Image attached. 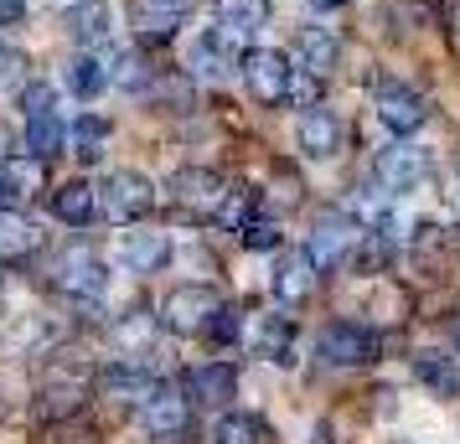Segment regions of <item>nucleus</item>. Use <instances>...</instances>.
<instances>
[{
	"label": "nucleus",
	"mask_w": 460,
	"mask_h": 444,
	"mask_svg": "<svg viewBox=\"0 0 460 444\" xmlns=\"http://www.w3.org/2000/svg\"><path fill=\"white\" fill-rule=\"evenodd\" d=\"M161 382H155V372H146V367H135V361H114V367H104L99 372V398H109V403H140L155 393Z\"/></svg>",
	"instance_id": "15"
},
{
	"label": "nucleus",
	"mask_w": 460,
	"mask_h": 444,
	"mask_svg": "<svg viewBox=\"0 0 460 444\" xmlns=\"http://www.w3.org/2000/svg\"><path fill=\"white\" fill-rule=\"evenodd\" d=\"M67 31H73V42H84V47H104L109 31H114V11H109V0H73V11H67Z\"/></svg>",
	"instance_id": "19"
},
{
	"label": "nucleus",
	"mask_w": 460,
	"mask_h": 444,
	"mask_svg": "<svg viewBox=\"0 0 460 444\" xmlns=\"http://www.w3.org/2000/svg\"><path fill=\"white\" fill-rule=\"evenodd\" d=\"M403 444H409V440H403Z\"/></svg>",
	"instance_id": "46"
},
{
	"label": "nucleus",
	"mask_w": 460,
	"mask_h": 444,
	"mask_svg": "<svg viewBox=\"0 0 460 444\" xmlns=\"http://www.w3.org/2000/svg\"><path fill=\"white\" fill-rule=\"evenodd\" d=\"M249 217H259V191H253V187H238V191H228V196H223V212H217V222L238 233V228H243Z\"/></svg>",
	"instance_id": "30"
},
{
	"label": "nucleus",
	"mask_w": 460,
	"mask_h": 444,
	"mask_svg": "<svg viewBox=\"0 0 460 444\" xmlns=\"http://www.w3.org/2000/svg\"><path fill=\"white\" fill-rule=\"evenodd\" d=\"M187 67H191V78L217 83V78H228L233 67H238V42H233L223 26H217V31H202L187 52Z\"/></svg>",
	"instance_id": "12"
},
{
	"label": "nucleus",
	"mask_w": 460,
	"mask_h": 444,
	"mask_svg": "<svg viewBox=\"0 0 460 444\" xmlns=\"http://www.w3.org/2000/svg\"><path fill=\"white\" fill-rule=\"evenodd\" d=\"M166 191L187 217H217V212H223V196H228L223 176H217L212 166H181L176 176H171Z\"/></svg>",
	"instance_id": "6"
},
{
	"label": "nucleus",
	"mask_w": 460,
	"mask_h": 444,
	"mask_svg": "<svg viewBox=\"0 0 460 444\" xmlns=\"http://www.w3.org/2000/svg\"><path fill=\"white\" fill-rule=\"evenodd\" d=\"M52 212H58V222H67V228H88L99 217V187L67 181V187L52 191Z\"/></svg>",
	"instance_id": "21"
},
{
	"label": "nucleus",
	"mask_w": 460,
	"mask_h": 444,
	"mask_svg": "<svg viewBox=\"0 0 460 444\" xmlns=\"http://www.w3.org/2000/svg\"><path fill=\"white\" fill-rule=\"evenodd\" d=\"M5 155H11V150H5V129H0V161H5Z\"/></svg>",
	"instance_id": "45"
},
{
	"label": "nucleus",
	"mask_w": 460,
	"mask_h": 444,
	"mask_svg": "<svg viewBox=\"0 0 460 444\" xmlns=\"http://www.w3.org/2000/svg\"><path fill=\"white\" fill-rule=\"evenodd\" d=\"M295 57H300V67H311V73H332L336 57H341V37H336L332 26H300L295 31Z\"/></svg>",
	"instance_id": "18"
},
{
	"label": "nucleus",
	"mask_w": 460,
	"mask_h": 444,
	"mask_svg": "<svg viewBox=\"0 0 460 444\" xmlns=\"http://www.w3.org/2000/svg\"><path fill=\"white\" fill-rule=\"evenodd\" d=\"M212 444H264V419L259 414H223L208 429Z\"/></svg>",
	"instance_id": "28"
},
{
	"label": "nucleus",
	"mask_w": 460,
	"mask_h": 444,
	"mask_svg": "<svg viewBox=\"0 0 460 444\" xmlns=\"http://www.w3.org/2000/svg\"><path fill=\"white\" fill-rule=\"evenodd\" d=\"M290 104H300V109H315V104H321V73H311V67H295V78H290Z\"/></svg>",
	"instance_id": "33"
},
{
	"label": "nucleus",
	"mask_w": 460,
	"mask_h": 444,
	"mask_svg": "<svg viewBox=\"0 0 460 444\" xmlns=\"http://www.w3.org/2000/svg\"><path fill=\"white\" fill-rule=\"evenodd\" d=\"M37 248H42V233L16 212H0V264H26Z\"/></svg>",
	"instance_id": "22"
},
{
	"label": "nucleus",
	"mask_w": 460,
	"mask_h": 444,
	"mask_svg": "<svg viewBox=\"0 0 460 444\" xmlns=\"http://www.w3.org/2000/svg\"><path fill=\"white\" fill-rule=\"evenodd\" d=\"M367 238V228L357 222L352 212H326L321 222H315V233H311V258H315V269H341L347 258L357 254V243Z\"/></svg>",
	"instance_id": "5"
},
{
	"label": "nucleus",
	"mask_w": 460,
	"mask_h": 444,
	"mask_svg": "<svg viewBox=\"0 0 460 444\" xmlns=\"http://www.w3.org/2000/svg\"><path fill=\"white\" fill-rule=\"evenodd\" d=\"M140 423H146V434L155 444H181L187 440V429H191V403L161 382V387L140 403Z\"/></svg>",
	"instance_id": "10"
},
{
	"label": "nucleus",
	"mask_w": 460,
	"mask_h": 444,
	"mask_svg": "<svg viewBox=\"0 0 460 444\" xmlns=\"http://www.w3.org/2000/svg\"><path fill=\"white\" fill-rule=\"evenodd\" d=\"M217 310H223L217 290H208V284H176L161 300V326L176 331V336H208V326Z\"/></svg>",
	"instance_id": "2"
},
{
	"label": "nucleus",
	"mask_w": 460,
	"mask_h": 444,
	"mask_svg": "<svg viewBox=\"0 0 460 444\" xmlns=\"http://www.w3.org/2000/svg\"><path fill=\"white\" fill-rule=\"evenodd\" d=\"M373 176H377V187L388 191V196L419 191V187H424V176H429V155H424L419 145H409V140H398V145L377 150Z\"/></svg>",
	"instance_id": "8"
},
{
	"label": "nucleus",
	"mask_w": 460,
	"mask_h": 444,
	"mask_svg": "<svg viewBox=\"0 0 460 444\" xmlns=\"http://www.w3.org/2000/svg\"><path fill=\"white\" fill-rule=\"evenodd\" d=\"M187 387H191V398H202V403H228L238 393V372L228 361H208V367H191L187 372Z\"/></svg>",
	"instance_id": "23"
},
{
	"label": "nucleus",
	"mask_w": 460,
	"mask_h": 444,
	"mask_svg": "<svg viewBox=\"0 0 460 444\" xmlns=\"http://www.w3.org/2000/svg\"><path fill=\"white\" fill-rule=\"evenodd\" d=\"M22 145L37 155V161H52L58 150L67 145V129L58 125V114H26V135H22Z\"/></svg>",
	"instance_id": "25"
},
{
	"label": "nucleus",
	"mask_w": 460,
	"mask_h": 444,
	"mask_svg": "<svg viewBox=\"0 0 460 444\" xmlns=\"http://www.w3.org/2000/svg\"><path fill=\"white\" fill-rule=\"evenodd\" d=\"M155 320H161V316H146V310L125 316V320H119V341H125V346H146L150 331H155Z\"/></svg>",
	"instance_id": "34"
},
{
	"label": "nucleus",
	"mask_w": 460,
	"mask_h": 444,
	"mask_svg": "<svg viewBox=\"0 0 460 444\" xmlns=\"http://www.w3.org/2000/svg\"><path fill=\"white\" fill-rule=\"evenodd\" d=\"M315 274H321V269H315L311 248H274L270 290L285 310H295V305H305V300L315 295Z\"/></svg>",
	"instance_id": "7"
},
{
	"label": "nucleus",
	"mask_w": 460,
	"mask_h": 444,
	"mask_svg": "<svg viewBox=\"0 0 460 444\" xmlns=\"http://www.w3.org/2000/svg\"><path fill=\"white\" fill-rule=\"evenodd\" d=\"M150 93H155V99H171L176 109H191V83L187 78H161V83H150Z\"/></svg>",
	"instance_id": "37"
},
{
	"label": "nucleus",
	"mask_w": 460,
	"mask_h": 444,
	"mask_svg": "<svg viewBox=\"0 0 460 444\" xmlns=\"http://www.w3.org/2000/svg\"><path fill=\"white\" fill-rule=\"evenodd\" d=\"M26 83H31V78H26V57L22 52H0V88H16V93H22Z\"/></svg>",
	"instance_id": "35"
},
{
	"label": "nucleus",
	"mask_w": 460,
	"mask_h": 444,
	"mask_svg": "<svg viewBox=\"0 0 460 444\" xmlns=\"http://www.w3.org/2000/svg\"><path fill=\"white\" fill-rule=\"evenodd\" d=\"M52 284H58L67 300H99L109 290V269L93 248H67V254L52 264Z\"/></svg>",
	"instance_id": "9"
},
{
	"label": "nucleus",
	"mask_w": 460,
	"mask_h": 444,
	"mask_svg": "<svg viewBox=\"0 0 460 444\" xmlns=\"http://www.w3.org/2000/svg\"><path fill=\"white\" fill-rule=\"evenodd\" d=\"M11 196H16V191H11V187H5V181H0V212L11 207Z\"/></svg>",
	"instance_id": "43"
},
{
	"label": "nucleus",
	"mask_w": 460,
	"mask_h": 444,
	"mask_svg": "<svg viewBox=\"0 0 460 444\" xmlns=\"http://www.w3.org/2000/svg\"><path fill=\"white\" fill-rule=\"evenodd\" d=\"M42 170H47V161H37L31 150H22V155H5L0 161V181L16 191V196H31V191L42 187Z\"/></svg>",
	"instance_id": "29"
},
{
	"label": "nucleus",
	"mask_w": 460,
	"mask_h": 444,
	"mask_svg": "<svg viewBox=\"0 0 460 444\" xmlns=\"http://www.w3.org/2000/svg\"><path fill=\"white\" fill-rule=\"evenodd\" d=\"M315 352H321L326 367H373L383 357V341H377V331L357 326V320H332L315 336Z\"/></svg>",
	"instance_id": "3"
},
{
	"label": "nucleus",
	"mask_w": 460,
	"mask_h": 444,
	"mask_svg": "<svg viewBox=\"0 0 460 444\" xmlns=\"http://www.w3.org/2000/svg\"><path fill=\"white\" fill-rule=\"evenodd\" d=\"M109 135H114V125L109 119H99V114H78V125L67 129V145H73V155L78 161H99L109 145Z\"/></svg>",
	"instance_id": "26"
},
{
	"label": "nucleus",
	"mask_w": 460,
	"mask_h": 444,
	"mask_svg": "<svg viewBox=\"0 0 460 444\" xmlns=\"http://www.w3.org/2000/svg\"><path fill=\"white\" fill-rule=\"evenodd\" d=\"M249 346H253V357L290 367V361H295V320H290V316H279V310H274V316H253Z\"/></svg>",
	"instance_id": "14"
},
{
	"label": "nucleus",
	"mask_w": 460,
	"mask_h": 444,
	"mask_svg": "<svg viewBox=\"0 0 460 444\" xmlns=\"http://www.w3.org/2000/svg\"><path fill=\"white\" fill-rule=\"evenodd\" d=\"M150 207H155V187H150V176H140V170H109L104 176V187H99V212H104L114 228L140 222Z\"/></svg>",
	"instance_id": "1"
},
{
	"label": "nucleus",
	"mask_w": 460,
	"mask_h": 444,
	"mask_svg": "<svg viewBox=\"0 0 460 444\" xmlns=\"http://www.w3.org/2000/svg\"><path fill=\"white\" fill-rule=\"evenodd\" d=\"M104 83H109V63H99V57H73L63 73V88L73 99H99Z\"/></svg>",
	"instance_id": "27"
},
{
	"label": "nucleus",
	"mask_w": 460,
	"mask_h": 444,
	"mask_svg": "<svg viewBox=\"0 0 460 444\" xmlns=\"http://www.w3.org/2000/svg\"><path fill=\"white\" fill-rule=\"evenodd\" d=\"M243 88H249L259 104H290V78H295V63L285 52H274V47H253L243 52Z\"/></svg>",
	"instance_id": "4"
},
{
	"label": "nucleus",
	"mask_w": 460,
	"mask_h": 444,
	"mask_svg": "<svg viewBox=\"0 0 460 444\" xmlns=\"http://www.w3.org/2000/svg\"><path fill=\"white\" fill-rule=\"evenodd\" d=\"M300 150L311 155V161H332L336 150H341V119H336L326 104H315L300 114Z\"/></svg>",
	"instance_id": "16"
},
{
	"label": "nucleus",
	"mask_w": 460,
	"mask_h": 444,
	"mask_svg": "<svg viewBox=\"0 0 460 444\" xmlns=\"http://www.w3.org/2000/svg\"><path fill=\"white\" fill-rule=\"evenodd\" d=\"M88 398V378L84 372H67V367H52L42 382V393H37V414H42L47 423H58V419H73L78 408H84Z\"/></svg>",
	"instance_id": "11"
},
{
	"label": "nucleus",
	"mask_w": 460,
	"mask_h": 444,
	"mask_svg": "<svg viewBox=\"0 0 460 444\" xmlns=\"http://www.w3.org/2000/svg\"><path fill=\"white\" fill-rule=\"evenodd\" d=\"M16 99H22L26 114H52V83H42V78H37V83H26Z\"/></svg>",
	"instance_id": "36"
},
{
	"label": "nucleus",
	"mask_w": 460,
	"mask_h": 444,
	"mask_svg": "<svg viewBox=\"0 0 460 444\" xmlns=\"http://www.w3.org/2000/svg\"><path fill=\"white\" fill-rule=\"evenodd\" d=\"M315 11H341V5H347V0H311Z\"/></svg>",
	"instance_id": "42"
},
{
	"label": "nucleus",
	"mask_w": 460,
	"mask_h": 444,
	"mask_svg": "<svg viewBox=\"0 0 460 444\" xmlns=\"http://www.w3.org/2000/svg\"><path fill=\"white\" fill-rule=\"evenodd\" d=\"M450 346H456V357H460V316H450Z\"/></svg>",
	"instance_id": "41"
},
{
	"label": "nucleus",
	"mask_w": 460,
	"mask_h": 444,
	"mask_svg": "<svg viewBox=\"0 0 460 444\" xmlns=\"http://www.w3.org/2000/svg\"><path fill=\"white\" fill-rule=\"evenodd\" d=\"M26 16V0H0V26H16Z\"/></svg>",
	"instance_id": "39"
},
{
	"label": "nucleus",
	"mask_w": 460,
	"mask_h": 444,
	"mask_svg": "<svg viewBox=\"0 0 460 444\" xmlns=\"http://www.w3.org/2000/svg\"><path fill=\"white\" fill-rule=\"evenodd\" d=\"M450 191H456V202H460V161H456V170H450Z\"/></svg>",
	"instance_id": "44"
},
{
	"label": "nucleus",
	"mask_w": 460,
	"mask_h": 444,
	"mask_svg": "<svg viewBox=\"0 0 460 444\" xmlns=\"http://www.w3.org/2000/svg\"><path fill=\"white\" fill-rule=\"evenodd\" d=\"M171 258V238L155 233V228H140V233H129L119 243V264H125L129 274H161Z\"/></svg>",
	"instance_id": "17"
},
{
	"label": "nucleus",
	"mask_w": 460,
	"mask_h": 444,
	"mask_svg": "<svg viewBox=\"0 0 460 444\" xmlns=\"http://www.w3.org/2000/svg\"><path fill=\"white\" fill-rule=\"evenodd\" d=\"M424 119H429V104L419 99L414 88H383L377 93V125L388 129V135L409 140L414 129H424Z\"/></svg>",
	"instance_id": "13"
},
{
	"label": "nucleus",
	"mask_w": 460,
	"mask_h": 444,
	"mask_svg": "<svg viewBox=\"0 0 460 444\" xmlns=\"http://www.w3.org/2000/svg\"><path fill=\"white\" fill-rule=\"evenodd\" d=\"M238 331H243V326H238V310H228V305H223V310L212 316V326H208L212 341H238Z\"/></svg>",
	"instance_id": "38"
},
{
	"label": "nucleus",
	"mask_w": 460,
	"mask_h": 444,
	"mask_svg": "<svg viewBox=\"0 0 460 444\" xmlns=\"http://www.w3.org/2000/svg\"><path fill=\"white\" fill-rule=\"evenodd\" d=\"M238 243H243V248H279V228H274L270 217H249V222L238 228Z\"/></svg>",
	"instance_id": "32"
},
{
	"label": "nucleus",
	"mask_w": 460,
	"mask_h": 444,
	"mask_svg": "<svg viewBox=\"0 0 460 444\" xmlns=\"http://www.w3.org/2000/svg\"><path fill=\"white\" fill-rule=\"evenodd\" d=\"M150 5H161V11H171V16H187L197 0H150Z\"/></svg>",
	"instance_id": "40"
},
{
	"label": "nucleus",
	"mask_w": 460,
	"mask_h": 444,
	"mask_svg": "<svg viewBox=\"0 0 460 444\" xmlns=\"http://www.w3.org/2000/svg\"><path fill=\"white\" fill-rule=\"evenodd\" d=\"M414 378L429 387V393H439V398H450V393H460V367L445 352H419L414 357Z\"/></svg>",
	"instance_id": "24"
},
{
	"label": "nucleus",
	"mask_w": 460,
	"mask_h": 444,
	"mask_svg": "<svg viewBox=\"0 0 460 444\" xmlns=\"http://www.w3.org/2000/svg\"><path fill=\"white\" fill-rule=\"evenodd\" d=\"M109 83L129 88V93H146V88H150V67L140 63V57H129V52H119V57L109 63Z\"/></svg>",
	"instance_id": "31"
},
{
	"label": "nucleus",
	"mask_w": 460,
	"mask_h": 444,
	"mask_svg": "<svg viewBox=\"0 0 460 444\" xmlns=\"http://www.w3.org/2000/svg\"><path fill=\"white\" fill-rule=\"evenodd\" d=\"M217 26L243 47L249 37H259V31L270 26V0H223V5H217Z\"/></svg>",
	"instance_id": "20"
}]
</instances>
